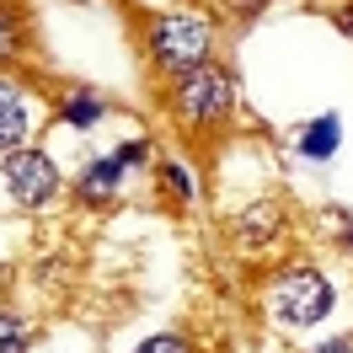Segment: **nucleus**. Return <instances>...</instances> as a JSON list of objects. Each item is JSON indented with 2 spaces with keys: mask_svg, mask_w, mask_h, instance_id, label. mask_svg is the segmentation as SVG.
Wrapping results in <instances>:
<instances>
[{
  "mask_svg": "<svg viewBox=\"0 0 353 353\" xmlns=\"http://www.w3.org/2000/svg\"><path fill=\"white\" fill-rule=\"evenodd\" d=\"M134 353H188V337H176V332H155V337H145Z\"/></svg>",
  "mask_w": 353,
  "mask_h": 353,
  "instance_id": "nucleus-14",
  "label": "nucleus"
},
{
  "mask_svg": "<svg viewBox=\"0 0 353 353\" xmlns=\"http://www.w3.org/2000/svg\"><path fill=\"white\" fill-rule=\"evenodd\" d=\"M155 176H161V188H166L176 203H188V199H193V172H188L182 161H161V166H155Z\"/></svg>",
  "mask_w": 353,
  "mask_h": 353,
  "instance_id": "nucleus-11",
  "label": "nucleus"
},
{
  "mask_svg": "<svg viewBox=\"0 0 353 353\" xmlns=\"http://www.w3.org/2000/svg\"><path fill=\"white\" fill-rule=\"evenodd\" d=\"M284 214H279V203H252V209H241V220H236V236H241V246H268L279 230H284Z\"/></svg>",
  "mask_w": 353,
  "mask_h": 353,
  "instance_id": "nucleus-8",
  "label": "nucleus"
},
{
  "mask_svg": "<svg viewBox=\"0 0 353 353\" xmlns=\"http://www.w3.org/2000/svg\"><path fill=\"white\" fill-rule=\"evenodd\" d=\"M230 108H236V75L225 65H199L172 81V112L182 129H193V134L220 129L230 118Z\"/></svg>",
  "mask_w": 353,
  "mask_h": 353,
  "instance_id": "nucleus-2",
  "label": "nucleus"
},
{
  "mask_svg": "<svg viewBox=\"0 0 353 353\" xmlns=\"http://www.w3.org/2000/svg\"><path fill=\"white\" fill-rule=\"evenodd\" d=\"M102 112H108V108H102V97H97L91 86L65 91V102H59V118H65L70 129H81V134H86L91 123H102Z\"/></svg>",
  "mask_w": 353,
  "mask_h": 353,
  "instance_id": "nucleus-9",
  "label": "nucleus"
},
{
  "mask_svg": "<svg viewBox=\"0 0 353 353\" xmlns=\"http://www.w3.org/2000/svg\"><path fill=\"white\" fill-rule=\"evenodd\" d=\"M310 353H353V337H332V343H321V348H310Z\"/></svg>",
  "mask_w": 353,
  "mask_h": 353,
  "instance_id": "nucleus-17",
  "label": "nucleus"
},
{
  "mask_svg": "<svg viewBox=\"0 0 353 353\" xmlns=\"http://www.w3.org/2000/svg\"><path fill=\"white\" fill-rule=\"evenodd\" d=\"M0 353H27V327L11 310H0Z\"/></svg>",
  "mask_w": 353,
  "mask_h": 353,
  "instance_id": "nucleus-12",
  "label": "nucleus"
},
{
  "mask_svg": "<svg viewBox=\"0 0 353 353\" xmlns=\"http://www.w3.org/2000/svg\"><path fill=\"white\" fill-rule=\"evenodd\" d=\"M145 54L161 75H188L199 65H214V27L193 11H161L145 27Z\"/></svg>",
  "mask_w": 353,
  "mask_h": 353,
  "instance_id": "nucleus-1",
  "label": "nucleus"
},
{
  "mask_svg": "<svg viewBox=\"0 0 353 353\" xmlns=\"http://www.w3.org/2000/svg\"><path fill=\"white\" fill-rule=\"evenodd\" d=\"M112 155H118V166H123V172H139V166L150 161V139H145V134H134V139H123Z\"/></svg>",
  "mask_w": 353,
  "mask_h": 353,
  "instance_id": "nucleus-13",
  "label": "nucleus"
},
{
  "mask_svg": "<svg viewBox=\"0 0 353 353\" xmlns=\"http://www.w3.org/2000/svg\"><path fill=\"white\" fill-rule=\"evenodd\" d=\"M332 220L343 230V246H353V209H332Z\"/></svg>",
  "mask_w": 353,
  "mask_h": 353,
  "instance_id": "nucleus-16",
  "label": "nucleus"
},
{
  "mask_svg": "<svg viewBox=\"0 0 353 353\" xmlns=\"http://www.w3.org/2000/svg\"><path fill=\"white\" fill-rule=\"evenodd\" d=\"M337 145H343V118H337V112L310 118L305 129H300V139H294V150L305 155V161H332V155H337Z\"/></svg>",
  "mask_w": 353,
  "mask_h": 353,
  "instance_id": "nucleus-7",
  "label": "nucleus"
},
{
  "mask_svg": "<svg viewBox=\"0 0 353 353\" xmlns=\"http://www.w3.org/2000/svg\"><path fill=\"white\" fill-rule=\"evenodd\" d=\"M27 134H32V108H27V91L17 81L0 75V155L22 150Z\"/></svg>",
  "mask_w": 353,
  "mask_h": 353,
  "instance_id": "nucleus-5",
  "label": "nucleus"
},
{
  "mask_svg": "<svg viewBox=\"0 0 353 353\" xmlns=\"http://www.w3.org/2000/svg\"><path fill=\"white\" fill-rule=\"evenodd\" d=\"M225 6V17H236V22H252V17H263L273 0H220Z\"/></svg>",
  "mask_w": 353,
  "mask_h": 353,
  "instance_id": "nucleus-15",
  "label": "nucleus"
},
{
  "mask_svg": "<svg viewBox=\"0 0 353 353\" xmlns=\"http://www.w3.org/2000/svg\"><path fill=\"white\" fill-rule=\"evenodd\" d=\"M0 176H6L11 203H22V209H48V203L59 199V188H65L59 161H54L48 150H32V145L0 155Z\"/></svg>",
  "mask_w": 353,
  "mask_h": 353,
  "instance_id": "nucleus-4",
  "label": "nucleus"
},
{
  "mask_svg": "<svg viewBox=\"0 0 353 353\" xmlns=\"http://www.w3.org/2000/svg\"><path fill=\"white\" fill-rule=\"evenodd\" d=\"M6 284H11V268L0 263V294H6Z\"/></svg>",
  "mask_w": 353,
  "mask_h": 353,
  "instance_id": "nucleus-18",
  "label": "nucleus"
},
{
  "mask_svg": "<svg viewBox=\"0 0 353 353\" xmlns=\"http://www.w3.org/2000/svg\"><path fill=\"white\" fill-rule=\"evenodd\" d=\"M27 43V22H22V6L17 0H0V65H11Z\"/></svg>",
  "mask_w": 353,
  "mask_h": 353,
  "instance_id": "nucleus-10",
  "label": "nucleus"
},
{
  "mask_svg": "<svg viewBox=\"0 0 353 353\" xmlns=\"http://www.w3.org/2000/svg\"><path fill=\"white\" fill-rule=\"evenodd\" d=\"M332 305H337V294H332L327 273L310 263H289L268 279V316L284 327H316V321H327Z\"/></svg>",
  "mask_w": 353,
  "mask_h": 353,
  "instance_id": "nucleus-3",
  "label": "nucleus"
},
{
  "mask_svg": "<svg viewBox=\"0 0 353 353\" xmlns=\"http://www.w3.org/2000/svg\"><path fill=\"white\" fill-rule=\"evenodd\" d=\"M123 166H118V155H91L86 166L75 172V193L86 203H112L118 199V188H123Z\"/></svg>",
  "mask_w": 353,
  "mask_h": 353,
  "instance_id": "nucleus-6",
  "label": "nucleus"
}]
</instances>
